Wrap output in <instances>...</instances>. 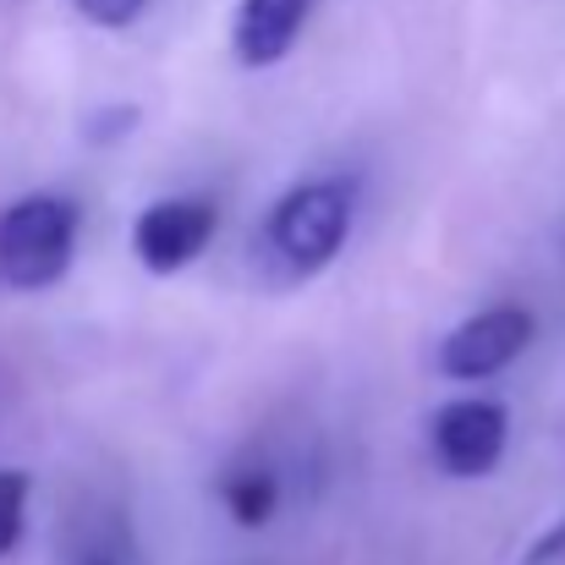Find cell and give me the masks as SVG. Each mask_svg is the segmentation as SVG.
<instances>
[{
	"label": "cell",
	"instance_id": "obj_1",
	"mask_svg": "<svg viewBox=\"0 0 565 565\" xmlns=\"http://www.w3.org/2000/svg\"><path fill=\"white\" fill-rule=\"evenodd\" d=\"M77 203L61 192H28L0 209V280L17 291L55 286L77 258Z\"/></svg>",
	"mask_w": 565,
	"mask_h": 565
},
{
	"label": "cell",
	"instance_id": "obj_2",
	"mask_svg": "<svg viewBox=\"0 0 565 565\" xmlns=\"http://www.w3.org/2000/svg\"><path fill=\"white\" fill-rule=\"evenodd\" d=\"M352 236V188L347 182H302L269 214V253L286 275H319Z\"/></svg>",
	"mask_w": 565,
	"mask_h": 565
},
{
	"label": "cell",
	"instance_id": "obj_3",
	"mask_svg": "<svg viewBox=\"0 0 565 565\" xmlns=\"http://www.w3.org/2000/svg\"><path fill=\"white\" fill-rule=\"evenodd\" d=\"M505 439H511V412L489 395H461V401H445L428 423V445H434V461L439 472L450 478H489L505 456Z\"/></svg>",
	"mask_w": 565,
	"mask_h": 565
},
{
	"label": "cell",
	"instance_id": "obj_4",
	"mask_svg": "<svg viewBox=\"0 0 565 565\" xmlns=\"http://www.w3.org/2000/svg\"><path fill=\"white\" fill-rule=\"evenodd\" d=\"M539 335V319L527 308H483L472 319H461L445 341H439V374L445 379H494L505 374Z\"/></svg>",
	"mask_w": 565,
	"mask_h": 565
},
{
	"label": "cell",
	"instance_id": "obj_5",
	"mask_svg": "<svg viewBox=\"0 0 565 565\" xmlns=\"http://www.w3.org/2000/svg\"><path fill=\"white\" fill-rule=\"evenodd\" d=\"M214 225H220V214H214L209 198H160V203H149L138 214L132 253H138L143 269L177 275V269H188L192 258L214 242Z\"/></svg>",
	"mask_w": 565,
	"mask_h": 565
},
{
	"label": "cell",
	"instance_id": "obj_6",
	"mask_svg": "<svg viewBox=\"0 0 565 565\" xmlns=\"http://www.w3.org/2000/svg\"><path fill=\"white\" fill-rule=\"evenodd\" d=\"M313 0H242L236 6V28H231V44H236V61L242 66H275L291 55L302 22H308Z\"/></svg>",
	"mask_w": 565,
	"mask_h": 565
},
{
	"label": "cell",
	"instance_id": "obj_7",
	"mask_svg": "<svg viewBox=\"0 0 565 565\" xmlns=\"http://www.w3.org/2000/svg\"><path fill=\"white\" fill-rule=\"evenodd\" d=\"M220 494H225V511H231L242 527H264V522L275 516V505H280V483H275L269 467H242V472H231Z\"/></svg>",
	"mask_w": 565,
	"mask_h": 565
},
{
	"label": "cell",
	"instance_id": "obj_8",
	"mask_svg": "<svg viewBox=\"0 0 565 565\" xmlns=\"http://www.w3.org/2000/svg\"><path fill=\"white\" fill-rule=\"evenodd\" d=\"M72 565H132V539L116 516H94L72 539Z\"/></svg>",
	"mask_w": 565,
	"mask_h": 565
},
{
	"label": "cell",
	"instance_id": "obj_9",
	"mask_svg": "<svg viewBox=\"0 0 565 565\" xmlns=\"http://www.w3.org/2000/svg\"><path fill=\"white\" fill-rule=\"evenodd\" d=\"M28 494H33V478L6 467L0 472V561L22 544V527H28Z\"/></svg>",
	"mask_w": 565,
	"mask_h": 565
},
{
	"label": "cell",
	"instance_id": "obj_10",
	"mask_svg": "<svg viewBox=\"0 0 565 565\" xmlns=\"http://www.w3.org/2000/svg\"><path fill=\"white\" fill-rule=\"evenodd\" d=\"M94 28H132L143 11H149V0H72Z\"/></svg>",
	"mask_w": 565,
	"mask_h": 565
},
{
	"label": "cell",
	"instance_id": "obj_11",
	"mask_svg": "<svg viewBox=\"0 0 565 565\" xmlns=\"http://www.w3.org/2000/svg\"><path fill=\"white\" fill-rule=\"evenodd\" d=\"M138 127V110L132 105H116V110H99L94 116V127H88V138H99V143H110V138H121V132H132Z\"/></svg>",
	"mask_w": 565,
	"mask_h": 565
},
{
	"label": "cell",
	"instance_id": "obj_12",
	"mask_svg": "<svg viewBox=\"0 0 565 565\" xmlns=\"http://www.w3.org/2000/svg\"><path fill=\"white\" fill-rule=\"evenodd\" d=\"M527 565H565V522L555 533H544L533 550H527Z\"/></svg>",
	"mask_w": 565,
	"mask_h": 565
}]
</instances>
